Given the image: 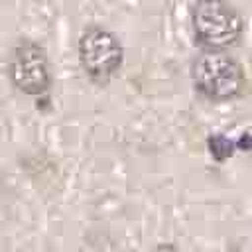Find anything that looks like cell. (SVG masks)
Returning a JSON list of instances; mask_svg holds the SVG:
<instances>
[{
	"mask_svg": "<svg viewBox=\"0 0 252 252\" xmlns=\"http://www.w3.org/2000/svg\"><path fill=\"white\" fill-rule=\"evenodd\" d=\"M191 81L197 94L211 102L234 100L246 89L244 69L224 51H201L191 63Z\"/></svg>",
	"mask_w": 252,
	"mask_h": 252,
	"instance_id": "obj_1",
	"label": "cell"
},
{
	"mask_svg": "<svg viewBox=\"0 0 252 252\" xmlns=\"http://www.w3.org/2000/svg\"><path fill=\"white\" fill-rule=\"evenodd\" d=\"M191 28L203 51H224L242 35V18L226 0H197L191 8Z\"/></svg>",
	"mask_w": 252,
	"mask_h": 252,
	"instance_id": "obj_2",
	"label": "cell"
},
{
	"mask_svg": "<svg viewBox=\"0 0 252 252\" xmlns=\"http://www.w3.org/2000/svg\"><path fill=\"white\" fill-rule=\"evenodd\" d=\"M124 49L120 39L102 26H87L79 37V63L94 85H108L120 71Z\"/></svg>",
	"mask_w": 252,
	"mask_h": 252,
	"instance_id": "obj_4",
	"label": "cell"
},
{
	"mask_svg": "<svg viewBox=\"0 0 252 252\" xmlns=\"http://www.w3.org/2000/svg\"><path fill=\"white\" fill-rule=\"evenodd\" d=\"M8 79L16 91L33 98L37 104L49 102L53 71L45 49L32 39H20L8 57Z\"/></svg>",
	"mask_w": 252,
	"mask_h": 252,
	"instance_id": "obj_3",
	"label": "cell"
}]
</instances>
